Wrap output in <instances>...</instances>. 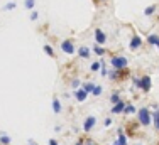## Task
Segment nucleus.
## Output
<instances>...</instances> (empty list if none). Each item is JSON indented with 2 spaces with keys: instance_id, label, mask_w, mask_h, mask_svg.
Wrapping results in <instances>:
<instances>
[{
  "instance_id": "obj_1",
  "label": "nucleus",
  "mask_w": 159,
  "mask_h": 145,
  "mask_svg": "<svg viewBox=\"0 0 159 145\" xmlns=\"http://www.w3.org/2000/svg\"><path fill=\"white\" fill-rule=\"evenodd\" d=\"M137 121H139V125H142V127H149V125L152 123V112H151L147 106L139 108L137 110Z\"/></svg>"
},
{
  "instance_id": "obj_9",
  "label": "nucleus",
  "mask_w": 159,
  "mask_h": 145,
  "mask_svg": "<svg viewBox=\"0 0 159 145\" xmlns=\"http://www.w3.org/2000/svg\"><path fill=\"white\" fill-rule=\"evenodd\" d=\"M73 94H75V98H76L80 103H83V101L86 100V98H88V93H86V91L83 90V88H78V90H75V91H73Z\"/></svg>"
},
{
  "instance_id": "obj_23",
  "label": "nucleus",
  "mask_w": 159,
  "mask_h": 145,
  "mask_svg": "<svg viewBox=\"0 0 159 145\" xmlns=\"http://www.w3.org/2000/svg\"><path fill=\"white\" fill-rule=\"evenodd\" d=\"M71 88H73V90H78V88H81V83H80L78 78L71 79Z\"/></svg>"
},
{
  "instance_id": "obj_21",
  "label": "nucleus",
  "mask_w": 159,
  "mask_h": 145,
  "mask_svg": "<svg viewBox=\"0 0 159 145\" xmlns=\"http://www.w3.org/2000/svg\"><path fill=\"white\" fill-rule=\"evenodd\" d=\"M44 52H46V54L49 56V58H54V51H52V47H51L49 44L44 46Z\"/></svg>"
},
{
  "instance_id": "obj_27",
  "label": "nucleus",
  "mask_w": 159,
  "mask_h": 145,
  "mask_svg": "<svg viewBox=\"0 0 159 145\" xmlns=\"http://www.w3.org/2000/svg\"><path fill=\"white\" fill-rule=\"evenodd\" d=\"M108 78H110L112 81H117V79L120 78V76H119V71H117V69H113V71L110 72V76H108Z\"/></svg>"
},
{
  "instance_id": "obj_28",
  "label": "nucleus",
  "mask_w": 159,
  "mask_h": 145,
  "mask_svg": "<svg viewBox=\"0 0 159 145\" xmlns=\"http://www.w3.org/2000/svg\"><path fill=\"white\" fill-rule=\"evenodd\" d=\"M132 83H134V86H135V88H139V90H141V78L134 76V78H132Z\"/></svg>"
},
{
  "instance_id": "obj_31",
  "label": "nucleus",
  "mask_w": 159,
  "mask_h": 145,
  "mask_svg": "<svg viewBox=\"0 0 159 145\" xmlns=\"http://www.w3.org/2000/svg\"><path fill=\"white\" fill-rule=\"evenodd\" d=\"M103 125H105V127H110V125H112V118H105Z\"/></svg>"
},
{
  "instance_id": "obj_5",
  "label": "nucleus",
  "mask_w": 159,
  "mask_h": 145,
  "mask_svg": "<svg viewBox=\"0 0 159 145\" xmlns=\"http://www.w3.org/2000/svg\"><path fill=\"white\" fill-rule=\"evenodd\" d=\"M61 51L66 52V54H75L76 49H75V46H73L71 41H63V42H61Z\"/></svg>"
},
{
  "instance_id": "obj_30",
  "label": "nucleus",
  "mask_w": 159,
  "mask_h": 145,
  "mask_svg": "<svg viewBox=\"0 0 159 145\" xmlns=\"http://www.w3.org/2000/svg\"><path fill=\"white\" fill-rule=\"evenodd\" d=\"M83 145H97L93 140H90V138H86V140H83Z\"/></svg>"
},
{
  "instance_id": "obj_14",
  "label": "nucleus",
  "mask_w": 159,
  "mask_h": 145,
  "mask_svg": "<svg viewBox=\"0 0 159 145\" xmlns=\"http://www.w3.org/2000/svg\"><path fill=\"white\" fill-rule=\"evenodd\" d=\"M152 123H154L156 132H159V110H154L152 112Z\"/></svg>"
},
{
  "instance_id": "obj_15",
  "label": "nucleus",
  "mask_w": 159,
  "mask_h": 145,
  "mask_svg": "<svg viewBox=\"0 0 159 145\" xmlns=\"http://www.w3.org/2000/svg\"><path fill=\"white\" fill-rule=\"evenodd\" d=\"M95 86H97V85H93L92 81H88V83H83V85H81V88H83V90H85L88 94H90V93H93V90H95Z\"/></svg>"
},
{
  "instance_id": "obj_17",
  "label": "nucleus",
  "mask_w": 159,
  "mask_h": 145,
  "mask_svg": "<svg viewBox=\"0 0 159 145\" xmlns=\"http://www.w3.org/2000/svg\"><path fill=\"white\" fill-rule=\"evenodd\" d=\"M135 112H137V108H135L132 103H127L125 110H124V115H132V113H135Z\"/></svg>"
},
{
  "instance_id": "obj_33",
  "label": "nucleus",
  "mask_w": 159,
  "mask_h": 145,
  "mask_svg": "<svg viewBox=\"0 0 159 145\" xmlns=\"http://www.w3.org/2000/svg\"><path fill=\"white\" fill-rule=\"evenodd\" d=\"M75 145H83V140H81V138H80V140H78V142H76V143H75Z\"/></svg>"
},
{
  "instance_id": "obj_29",
  "label": "nucleus",
  "mask_w": 159,
  "mask_h": 145,
  "mask_svg": "<svg viewBox=\"0 0 159 145\" xmlns=\"http://www.w3.org/2000/svg\"><path fill=\"white\" fill-rule=\"evenodd\" d=\"M37 19H39V14H37L36 10H32L31 12V20H37Z\"/></svg>"
},
{
  "instance_id": "obj_3",
  "label": "nucleus",
  "mask_w": 159,
  "mask_h": 145,
  "mask_svg": "<svg viewBox=\"0 0 159 145\" xmlns=\"http://www.w3.org/2000/svg\"><path fill=\"white\" fill-rule=\"evenodd\" d=\"M95 125H97V116H93V115L86 116L85 121H83V132L90 133L93 128H95Z\"/></svg>"
},
{
  "instance_id": "obj_19",
  "label": "nucleus",
  "mask_w": 159,
  "mask_h": 145,
  "mask_svg": "<svg viewBox=\"0 0 159 145\" xmlns=\"http://www.w3.org/2000/svg\"><path fill=\"white\" fill-rule=\"evenodd\" d=\"M119 101H120V93H119V91L112 93V94H110V103H112V105H117Z\"/></svg>"
},
{
  "instance_id": "obj_10",
  "label": "nucleus",
  "mask_w": 159,
  "mask_h": 145,
  "mask_svg": "<svg viewBox=\"0 0 159 145\" xmlns=\"http://www.w3.org/2000/svg\"><path fill=\"white\" fill-rule=\"evenodd\" d=\"M141 46H142V39H141L139 36H134V37L130 39V42H129V47H130L132 51H135V49H139Z\"/></svg>"
},
{
  "instance_id": "obj_22",
  "label": "nucleus",
  "mask_w": 159,
  "mask_h": 145,
  "mask_svg": "<svg viewBox=\"0 0 159 145\" xmlns=\"http://www.w3.org/2000/svg\"><path fill=\"white\" fill-rule=\"evenodd\" d=\"M154 12H156V7L154 5H149L147 9H144V15H152Z\"/></svg>"
},
{
  "instance_id": "obj_18",
  "label": "nucleus",
  "mask_w": 159,
  "mask_h": 145,
  "mask_svg": "<svg viewBox=\"0 0 159 145\" xmlns=\"http://www.w3.org/2000/svg\"><path fill=\"white\" fill-rule=\"evenodd\" d=\"M93 52H95V54L97 56H100V58H102V56H105V52H107V51H105V49H103V46H95V47H93Z\"/></svg>"
},
{
  "instance_id": "obj_8",
  "label": "nucleus",
  "mask_w": 159,
  "mask_h": 145,
  "mask_svg": "<svg viewBox=\"0 0 159 145\" xmlns=\"http://www.w3.org/2000/svg\"><path fill=\"white\" fill-rule=\"evenodd\" d=\"M117 137H119V138L113 142V145H127V137H125V133H124V128H119V130H117Z\"/></svg>"
},
{
  "instance_id": "obj_35",
  "label": "nucleus",
  "mask_w": 159,
  "mask_h": 145,
  "mask_svg": "<svg viewBox=\"0 0 159 145\" xmlns=\"http://www.w3.org/2000/svg\"><path fill=\"white\" fill-rule=\"evenodd\" d=\"M137 145H142V143H137Z\"/></svg>"
},
{
  "instance_id": "obj_25",
  "label": "nucleus",
  "mask_w": 159,
  "mask_h": 145,
  "mask_svg": "<svg viewBox=\"0 0 159 145\" xmlns=\"http://www.w3.org/2000/svg\"><path fill=\"white\" fill-rule=\"evenodd\" d=\"M102 93H103V88L97 85V86H95V90H93V93H92V94H93V96H100Z\"/></svg>"
},
{
  "instance_id": "obj_20",
  "label": "nucleus",
  "mask_w": 159,
  "mask_h": 145,
  "mask_svg": "<svg viewBox=\"0 0 159 145\" xmlns=\"http://www.w3.org/2000/svg\"><path fill=\"white\" fill-rule=\"evenodd\" d=\"M24 7H25V10H34L36 0H24Z\"/></svg>"
},
{
  "instance_id": "obj_7",
  "label": "nucleus",
  "mask_w": 159,
  "mask_h": 145,
  "mask_svg": "<svg viewBox=\"0 0 159 145\" xmlns=\"http://www.w3.org/2000/svg\"><path fill=\"white\" fill-rule=\"evenodd\" d=\"M125 106H127V101L120 100L119 103H117V105H113V106H112V113H113V115H120V113H124Z\"/></svg>"
},
{
  "instance_id": "obj_2",
  "label": "nucleus",
  "mask_w": 159,
  "mask_h": 145,
  "mask_svg": "<svg viewBox=\"0 0 159 145\" xmlns=\"http://www.w3.org/2000/svg\"><path fill=\"white\" fill-rule=\"evenodd\" d=\"M110 64H112L113 69L120 71V69H125L127 68L129 61H127V58H124V56H113V58L110 59Z\"/></svg>"
},
{
  "instance_id": "obj_4",
  "label": "nucleus",
  "mask_w": 159,
  "mask_h": 145,
  "mask_svg": "<svg viewBox=\"0 0 159 145\" xmlns=\"http://www.w3.org/2000/svg\"><path fill=\"white\" fill-rule=\"evenodd\" d=\"M151 86H152V79H151V76H142L141 78V90L144 93H147V91L151 90Z\"/></svg>"
},
{
  "instance_id": "obj_24",
  "label": "nucleus",
  "mask_w": 159,
  "mask_h": 145,
  "mask_svg": "<svg viewBox=\"0 0 159 145\" xmlns=\"http://www.w3.org/2000/svg\"><path fill=\"white\" fill-rule=\"evenodd\" d=\"M90 68H92V71H93V72L98 71V69L102 68V61H95V63H92V66H90Z\"/></svg>"
},
{
  "instance_id": "obj_34",
  "label": "nucleus",
  "mask_w": 159,
  "mask_h": 145,
  "mask_svg": "<svg viewBox=\"0 0 159 145\" xmlns=\"http://www.w3.org/2000/svg\"><path fill=\"white\" fill-rule=\"evenodd\" d=\"M27 145H39V143H36V142H32V140H31V142H29Z\"/></svg>"
},
{
  "instance_id": "obj_16",
  "label": "nucleus",
  "mask_w": 159,
  "mask_h": 145,
  "mask_svg": "<svg viewBox=\"0 0 159 145\" xmlns=\"http://www.w3.org/2000/svg\"><path fill=\"white\" fill-rule=\"evenodd\" d=\"M147 42H149L151 46H157L159 44V36L157 34H151V36L147 37Z\"/></svg>"
},
{
  "instance_id": "obj_26",
  "label": "nucleus",
  "mask_w": 159,
  "mask_h": 145,
  "mask_svg": "<svg viewBox=\"0 0 159 145\" xmlns=\"http://www.w3.org/2000/svg\"><path fill=\"white\" fill-rule=\"evenodd\" d=\"M17 7V3L16 2H9V3H5V7H3V10H14Z\"/></svg>"
},
{
  "instance_id": "obj_6",
  "label": "nucleus",
  "mask_w": 159,
  "mask_h": 145,
  "mask_svg": "<svg viewBox=\"0 0 159 145\" xmlns=\"http://www.w3.org/2000/svg\"><path fill=\"white\" fill-rule=\"evenodd\" d=\"M95 41H97L98 46L107 44V36H105V32L102 29H95Z\"/></svg>"
},
{
  "instance_id": "obj_12",
  "label": "nucleus",
  "mask_w": 159,
  "mask_h": 145,
  "mask_svg": "<svg viewBox=\"0 0 159 145\" xmlns=\"http://www.w3.org/2000/svg\"><path fill=\"white\" fill-rule=\"evenodd\" d=\"M10 143H12V138L5 132H0V145H10Z\"/></svg>"
},
{
  "instance_id": "obj_11",
  "label": "nucleus",
  "mask_w": 159,
  "mask_h": 145,
  "mask_svg": "<svg viewBox=\"0 0 159 145\" xmlns=\"http://www.w3.org/2000/svg\"><path fill=\"white\" fill-rule=\"evenodd\" d=\"M90 47H86V46H81V47L78 49V56L80 58H83V59H88L90 58Z\"/></svg>"
},
{
  "instance_id": "obj_32",
  "label": "nucleus",
  "mask_w": 159,
  "mask_h": 145,
  "mask_svg": "<svg viewBox=\"0 0 159 145\" xmlns=\"http://www.w3.org/2000/svg\"><path fill=\"white\" fill-rule=\"evenodd\" d=\"M49 145H59L58 142H56V140L54 138H51V140H49Z\"/></svg>"
},
{
  "instance_id": "obj_13",
  "label": "nucleus",
  "mask_w": 159,
  "mask_h": 145,
  "mask_svg": "<svg viewBox=\"0 0 159 145\" xmlns=\"http://www.w3.org/2000/svg\"><path fill=\"white\" fill-rule=\"evenodd\" d=\"M61 110H63V106H61V101L58 100V98H54L52 100V112L58 115V113H61Z\"/></svg>"
}]
</instances>
